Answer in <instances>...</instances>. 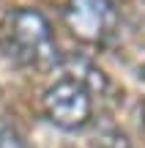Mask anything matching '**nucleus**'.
Segmentation results:
<instances>
[{
	"instance_id": "1",
	"label": "nucleus",
	"mask_w": 145,
	"mask_h": 148,
	"mask_svg": "<svg viewBox=\"0 0 145 148\" xmlns=\"http://www.w3.org/2000/svg\"><path fill=\"white\" fill-rule=\"evenodd\" d=\"M0 52L22 69H58L60 49L49 19L38 8H14L0 19Z\"/></svg>"
},
{
	"instance_id": "2",
	"label": "nucleus",
	"mask_w": 145,
	"mask_h": 148,
	"mask_svg": "<svg viewBox=\"0 0 145 148\" xmlns=\"http://www.w3.org/2000/svg\"><path fill=\"white\" fill-rule=\"evenodd\" d=\"M41 110L58 129L80 132L93 123V93L71 77H58L44 90Z\"/></svg>"
},
{
	"instance_id": "3",
	"label": "nucleus",
	"mask_w": 145,
	"mask_h": 148,
	"mask_svg": "<svg viewBox=\"0 0 145 148\" xmlns=\"http://www.w3.org/2000/svg\"><path fill=\"white\" fill-rule=\"evenodd\" d=\"M63 25L80 44L104 47L118 30V5L110 0H66Z\"/></svg>"
},
{
	"instance_id": "4",
	"label": "nucleus",
	"mask_w": 145,
	"mask_h": 148,
	"mask_svg": "<svg viewBox=\"0 0 145 148\" xmlns=\"http://www.w3.org/2000/svg\"><path fill=\"white\" fill-rule=\"evenodd\" d=\"M58 71H60V77H71L80 85H85L91 93H104V90L110 88L107 74L99 69L91 58H85V55H80V52L63 55L60 63H58Z\"/></svg>"
},
{
	"instance_id": "5",
	"label": "nucleus",
	"mask_w": 145,
	"mask_h": 148,
	"mask_svg": "<svg viewBox=\"0 0 145 148\" xmlns=\"http://www.w3.org/2000/svg\"><path fill=\"white\" fill-rule=\"evenodd\" d=\"M96 148H129V137L120 129H101L96 134Z\"/></svg>"
},
{
	"instance_id": "6",
	"label": "nucleus",
	"mask_w": 145,
	"mask_h": 148,
	"mask_svg": "<svg viewBox=\"0 0 145 148\" xmlns=\"http://www.w3.org/2000/svg\"><path fill=\"white\" fill-rule=\"evenodd\" d=\"M0 148H27L22 134L5 121H0Z\"/></svg>"
},
{
	"instance_id": "7",
	"label": "nucleus",
	"mask_w": 145,
	"mask_h": 148,
	"mask_svg": "<svg viewBox=\"0 0 145 148\" xmlns=\"http://www.w3.org/2000/svg\"><path fill=\"white\" fill-rule=\"evenodd\" d=\"M140 115H142V129H145V101H142V110H140Z\"/></svg>"
},
{
	"instance_id": "8",
	"label": "nucleus",
	"mask_w": 145,
	"mask_h": 148,
	"mask_svg": "<svg viewBox=\"0 0 145 148\" xmlns=\"http://www.w3.org/2000/svg\"><path fill=\"white\" fill-rule=\"evenodd\" d=\"M110 3H112V5H118V3H123V0H110Z\"/></svg>"
},
{
	"instance_id": "9",
	"label": "nucleus",
	"mask_w": 145,
	"mask_h": 148,
	"mask_svg": "<svg viewBox=\"0 0 145 148\" xmlns=\"http://www.w3.org/2000/svg\"><path fill=\"white\" fill-rule=\"evenodd\" d=\"M142 79H145V69H142Z\"/></svg>"
}]
</instances>
